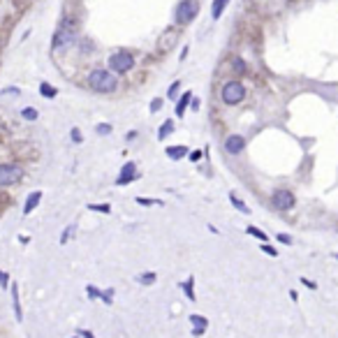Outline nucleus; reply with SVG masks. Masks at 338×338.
<instances>
[{"instance_id":"1","label":"nucleus","mask_w":338,"mask_h":338,"mask_svg":"<svg viewBox=\"0 0 338 338\" xmlns=\"http://www.w3.org/2000/svg\"><path fill=\"white\" fill-rule=\"evenodd\" d=\"M88 83L95 93H114L116 91V79L107 70H93L88 74Z\"/></svg>"},{"instance_id":"2","label":"nucleus","mask_w":338,"mask_h":338,"mask_svg":"<svg viewBox=\"0 0 338 338\" xmlns=\"http://www.w3.org/2000/svg\"><path fill=\"white\" fill-rule=\"evenodd\" d=\"M76 42V26L72 21H63L54 35V49H67Z\"/></svg>"},{"instance_id":"3","label":"nucleus","mask_w":338,"mask_h":338,"mask_svg":"<svg viewBox=\"0 0 338 338\" xmlns=\"http://www.w3.org/2000/svg\"><path fill=\"white\" fill-rule=\"evenodd\" d=\"M199 14V5L197 0H181V5L176 7V23L179 26H188L190 21H195Z\"/></svg>"},{"instance_id":"4","label":"nucleus","mask_w":338,"mask_h":338,"mask_svg":"<svg viewBox=\"0 0 338 338\" xmlns=\"http://www.w3.org/2000/svg\"><path fill=\"white\" fill-rule=\"evenodd\" d=\"M220 95H223L225 104H239L245 98V88L241 81H227L223 86V91H220Z\"/></svg>"},{"instance_id":"5","label":"nucleus","mask_w":338,"mask_h":338,"mask_svg":"<svg viewBox=\"0 0 338 338\" xmlns=\"http://www.w3.org/2000/svg\"><path fill=\"white\" fill-rule=\"evenodd\" d=\"M132 65H135V58H132V54L118 51V54H111L109 56V70L116 72V74H125V72H130Z\"/></svg>"},{"instance_id":"6","label":"nucleus","mask_w":338,"mask_h":338,"mask_svg":"<svg viewBox=\"0 0 338 338\" xmlns=\"http://www.w3.org/2000/svg\"><path fill=\"white\" fill-rule=\"evenodd\" d=\"M23 179V169L17 164H0V188L14 186Z\"/></svg>"},{"instance_id":"7","label":"nucleus","mask_w":338,"mask_h":338,"mask_svg":"<svg viewBox=\"0 0 338 338\" xmlns=\"http://www.w3.org/2000/svg\"><path fill=\"white\" fill-rule=\"evenodd\" d=\"M271 204H273V208H278V211H289V208H294L297 199H294V195H292V190L280 188V190H276L271 195Z\"/></svg>"},{"instance_id":"8","label":"nucleus","mask_w":338,"mask_h":338,"mask_svg":"<svg viewBox=\"0 0 338 338\" xmlns=\"http://www.w3.org/2000/svg\"><path fill=\"white\" fill-rule=\"evenodd\" d=\"M225 148H227V153H232V155H239L245 148V139L241 135H229L227 139H225Z\"/></svg>"},{"instance_id":"9","label":"nucleus","mask_w":338,"mask_h":338,"mask_svg":"<svg viewBox=\"0 0 338 338\" xmlns=\"http://www.w3.org/2000/svg\"><path fill=\"white\" fill-rule=\"evenodd\" d=\"M135 179H137V167H135V162H128L120 169L118 179H116V186H128V183H132Z\"/></svg>"},{"instance_id":"10","label":"nucleus","mask_w":338,"mask_h":338,"mask_svg":"<svg viewBox=\"0 0 338 338\" xmlns=\"http://www.w3.org/2000/svg\"><path fill=\"white\" fill-rule=\"evenodd\" d=\"M190 324H192V336L199 338L204 331H206L208 320H206V317H202V315H190Z\"/></svg>"},{"instance_id":"11","label":"nucleus","mask_w":338,"mask_h":338,"mask_svg":"<svg viewBox=\"0 0 338 338\" xmlns=\"http://www.w3.org/2000/svg\"><path fill=\"white\" fill-rule=\"evenodd\" d=\"M86 292L91 294V299H102L104 304H111V297H114V289H107V292H100L98 287H93V285H88Z\"/></svg>"},{"instance_id":"12","label":"nucleus","mask_w":338,"mask_h":338,"mask_svg":"<svg viewBox=\"0 0 338 338\" xmlns=\"http://www.w3.org/2000/svg\"><path fill=\"white\" fill-rule=\"evenodd\" d=\"M42 202V192L39 190H35V192H30V195H28V199H26V206H23V213H33L35 208H37V204Z\"/></svg>"},{"instance_id":"13","label":"nucleus","mask_w":338,"mask_h":338,"mask_svg":"<svg viewBox=\"0 0 338 338\" xmlns=\"http://www.w3.org/2000/svg\"><path fill=\"white\" fill-rule=\"evenodd\" d=\"M164 153H167V158H172V160H181V158H186L190 151H188V146H169Z\"/></svg>"},{"instance_id":"14","label":"nucleus","mask_w":338,"mask_h":338,"mask_svg":"<svg viewBox=\"0 0 338 338\" xmlns=\"http://www.w3.org/2000/svg\"><path fill=\"white\" fill-rule=\"evenodd\" d=\"M172 132H174V120H164L162 125H160V130H158V139L162 142V139H167Z\"/></svg>"},{"instance_id":"15","label":"nucleus","mask_w":338,"mask_h":338,"mask_svg":"<svg viewBox=\"0 0 338 338\" xmlns=\"http://www.w3.org/2000/svg\"><path fill=\"white\" fill-rule=\"evenodd\" d=\"M229 0H213V7H211V17L213 19H220L223 17V10L227 7Z\"/></svg>"},{"instance_id":"16","label":"nucleus","mask_w":338,"mask_h":338,"mask_svg":"<svg viewBox=\"0 0 338 338\" xmlns=\"http://www.w3.org/2000/svg\"><path fill=\"white\" fill-rule=\"evenodd\" d=\"M190 100H192L190 93H183V95H181L179 104H176V116H183V114H186V107L190 104Z\"/></svg>"},{"instance_id":"17","label":"nucleus","mask_w":338,"mask_h":338,"mask_svg":"<svg viewBox=\"0 0 338 338\" xmlns=\"http://www.w3.org/2000/svg\"><path fill=\"white\" fill-rule=\"evenodd\" d=\"M39 93H42L47 100H54L56 95H58V91H56L54 86H49L47 81H42V83H39Z\"/></svg>"},{"instance_id":"18","label":"nucleus","mask_w":338,"mask_h":338,"mask_svg":"<svg viewBox=\"0 0 338 338\" xmlns=\"http://www.w3.org/2000/svg\"><path fill=\"white\" fill-rule=\"evenodd\" d=\"M12 301H14V313H17V320L21 322V306H19V289H17V285H12Z\"/></svg>"},{"instance_id":"19","label":"nucleus","mask_w":338,"mask_h":338,"mask_svg":"<svg viewBox=\"0 0 338 338\" xmlns=\"http://www.w3.org/2000/svg\"><path fill=\"white\" fill-rule=\"evenodd\" d=\"M229 202H232V204H234V206H236V211L245 213V216H248V213H250V208L245 206V204H243V202H241V199H239V197H236V195H234V192H232V195H229Z\"/></svg>"},{"instance_id":"20","label":"nucleus","mask_w":338,"mask_h":338,"mask_svg":"<svg viewBox=\"0 0 338 338\" xmlns=\"http://www.w3.org/2000/svg\"><path fill=\"white\" fill-rule=\"evenodd\" d=\"M183 289H186V294H188V299H190V301L197 299V297H195V278H188L186 283H183Z\"/></svg>"},{"instance_id":"21","label":"nucleus","mask_w":338,"mask_h":338,"mask_svg":"<svg viewBox=\"0 0 338 338\" xmlns=\"http://www.w3.org/2000/svg\"><path fill=\"white\" fill-rule=\"evenodd\" d=\"M155 278H158V276H155L153 271H146V273H142L137 280H139L142 285H153V283H155Z\"/></svg>"},{"instance_id":"22","label":"nucleus","mask_w":338,"mask_h":338,"mask_svg":"<svg viewBox=\"0 0 338 338\" xmlns=\"http://www.w3.org/2000/svg\"><path fill=\"white\" fill-rule=\"evenodd\" d=\"M248 234H250V236H255V239H260V241H262V243H264V241H267V234H264L262 229L252 227V225H250V227H248Z\"/></svg>"},{"instance_id":"23","label":"nucleus","mask_w":338,"mask_h":338,"mask_svg":"<svg viewBox=\"0 0 338 338\" xmlns=\"http://www.w3.org/2000/svg\"><path fill=\"white\" fill-rule=\"evenodd\" d=\"M88 208H91V211H98V213H109L111 211L109 204H88Z\"/></svg>"},{"instance_id":"24","label":"nucleus","mask_w":338,"mask_h":338,"mask_svg":"<svg viewBox=\"0 0 338 338\" xmlns=\"http://www.w3.org/2000/svg\"><path fill=\"white\" fill-rule=\"evenodd\" d=\"M21 116H23V118H26V120H35V118H37L39 114H37V111L33 109V107H26V109L21 111Z\"/></svg>"},{"instance_id":"25","label":"nucleus","mask_w":338,"mask_h":338,"mask_svg":"<svg viewBox=\"0 0 338 338\" xmlns=\"http://www.w3.org/2000/svg\"><path fill=\"white\" fill-rule=\"evenodd\" d=\"M137 204H142V206H153V204H162L160 199H148V197H137Z\"/></svg>"},{"instance_id":"26","label":"nucleus","mask_w":338,"mask_h":338,"mask_svg":"<svg viewBox=\"0 0 338 338\" xmlns=\"http://www.w3.org/2000/svg\"><path fill=\"white\" fill-rule=\"evenodd\" d=\"M95 132H98V135H109V132H111V125H109V123H100V125H95Z\"/></svg>"},{"instance_id":"27","label":"nucleus","mask_w":338,"mask_h":338,"mask_svg":"<svg viewBox=\"0 0 338 338\" xmlns=\"http://www.w3.org/2000/svg\"><path fill=\"white\" fill-rule=\"evenodd\" d=\"M260 248H262V252H267L269 257H276V255H278V250H276L273 245H269V243H262V245H260Z\"/></svg>"},{"instance_id":"28","label":"nucleus","mask_w":338,"mask_h":338,"mask_svg":"<svg viewBox=\"0 0 338 338\" xmlns=\"http://www.w3.org/2000/svg\"><path fill=\"white\" fill-rule=\"evenodd\" d=\"M74 225H70V227L65 229V232H63V236H60V243H67V241H70V236H72V232H74Z\"/></svg>"},{"instance_id":"29","label":"nucleus","mask_w":338,"mask_h":338,"mask_svg":"<svg viewBox=\"0 0 338 338\" xmlns=\"http://www.w3.org/2000/svg\"><path fill=\"white\" fill-rule=\"evenodd\" d=\"M160 109H162V100L155 98V100L151 102V111H160Z\"/></svg>"},{"instance_id":"30","label":"nucleus","mask_w":338,"mask_h":338,"mask_svg":"<svg viewBox=\"0 0 338 338\" xmlns=\"http://www.w3.org/2000/svg\"><path fill=\"white\" fill-rule=\"evenodd\" d=\"M234 70L236 72H245V63L241 58H234Z\"/></svg>"},{"instance_id":"31","label":"nucleus","mask_w":338,"mask_h":338,"mask_svg":"<svg viewBox=\"0 0 338 338\" xmlns=\"http://www.w3.org/2000/svg\"><path fill=\"white\" fill-rule=\"evenodd\" d=\"M70 135H72V142H76V144H79V142H83V137H81V132L76 130V128H74V130H72V132H70Z\"/></svg>"},{"instance_id":"32","label":"nucleus","mask_w":338,"mask_h":338,"mask_svg":"<svg viewBox=\"0 0 338 338\" xmlns=\"http://www.w3.org/2000/svg\"><path fill=\"white\" fill-rule=\"evenodd\" d=\"M278 241H280V243H285V245H292V236H289V234H278Z\"/></svg>"},{"instance_id":"33","label":"nucleus","mask_w":338,"mask_h":338,"mask_svg":"<svg viewBox=\"0 0 338 338\" xmlns=\"http://www.w3.org/2000/svg\"><path fill=\"white\" fill-rule=\"evenodd\" d=\"M179 86H181L179 81H174V83H172V86H169V98H174V95L179 93Z\"/></svg>"},{"instance_id":"34","label":"nucleus","mask_w":338,"mask_h":338,"mask_svg":"<svg viewBox=\"0 0 338 338\" xmlns=\"http://www.w3.org/2000/svg\"><path fill=\"white\" fill-rule=\"evenodd\" d=\"M199 158H202V151H192V153H190V160H192V162H197Z\"/></svg>"},{"instance_id":"35","label":"nucleus","mask_w":338,"mask_h":338,"mask_svg":"<svg viewBox=\"0 0 338 338\" xmlns=\"http://www.w3.org/2000/svg\"><path fill=\"white\" fill-rule=\"evenodd\" d=\"M301 283H304L306 287H311V289H315V287H317V285L313 283V280H308V278H301Z\"/></svg>"},{"instance_id":"36","label":"nucleus","mask_w":338,"mask_h":338,"mask_svg":"<svg viewBox=\"0 0 338 338\" xmlns=\"http://www.w3.org/2000/svg\"><path fill=\"white\" fill-rule=\"evenodd\" d=\"M79 336H83V338H95L93 333H91V331H86V329H81V331H79Z\"/></svg>"},{"instance_id":"37","label":"nucleus","mask_w":338,"mask_h":338,"mask_svg":"<svg viewBox=\"0 0 338 338\" xmlns=\"http://www.w3.org/2000/svg\"><path fill=\"white\" fill-rule=\"evenodd\" d=\"M0 283H3V285H7V273H3V271H0Z\"/></svg>"},{"instance_id":"38","label":"nucleus","mask_w":338,"mask_h":338,"mask_svg":"<svg viewBox=\"0 0 338 338\" xmlns=\"http://www.w3.org/2000/svg\"><path fill=\"white\" fill-rule=\"evenodd\" d=\"M72 338H79V336H72Z\"/></svg>"}]
</instances>
